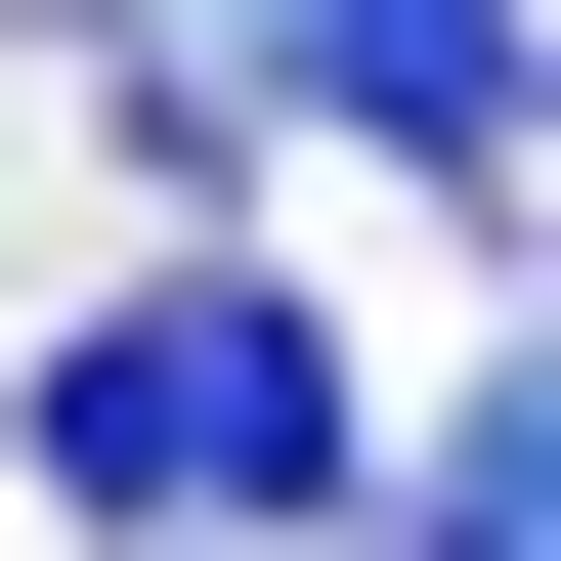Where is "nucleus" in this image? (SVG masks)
Masks as SVG:
<instances>
[{"label": "nucleus", "instance_id": "f257e3e1", "mask_svg": "<svg viewBox=\"0 0 561 561\" xmlns=\"http://www.w3.org/2000/svg\"><path fill=\"white\" fill-rule=\"evenodd\" d=\"M0 432H44V518H130V561H260V518H346V476H389L346 302H260V260H130Z\"/></svg>", "mask_w": 561, "mask_h": 561}, {"label": "nucleus", "instance_id": "7ed1b4c3", "mask_svg": "<svg viewBox=\"0 0 561 561\" xmlns=\"http://www.w3.org/2000/svg\"><path fill=\"white\" fill-rule=\"evenodd\" d=\"M389 561H561V432H518V389H432V432H389Z\"/></svg>", "mask_w": 561, "mask_h": 561}, {"label": "nucleus", "instance_id": "f03ea898", "mask_svg": "<svg viewBox=\"0 0 561 561\" xmlns=\"http://www.w3.org/2000/svg\"><path fill=\"white\" fill-rule=\"evenodd\" d=\"M260 130H346V173L476 216V173H518V0H260Z\"/></svg>", "mask_w": 561, "mask_h": 561}]
</instances>
